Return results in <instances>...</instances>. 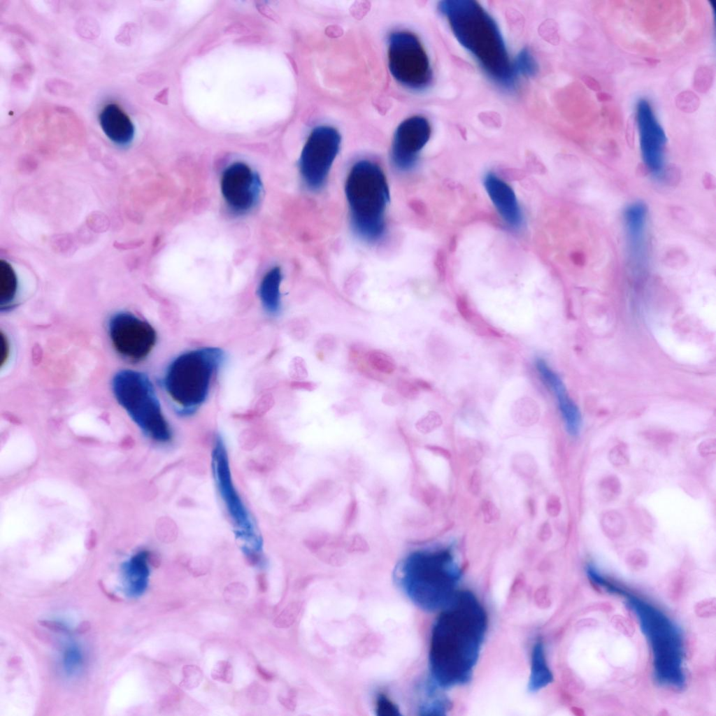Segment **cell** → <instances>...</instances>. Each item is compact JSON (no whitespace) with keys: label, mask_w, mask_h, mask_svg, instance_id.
I'll use <instances>...</instances> for the list:
<instances>
[{"label":"cell","mask_w":716,"mask_h":716,"mask_svg":"<svg viewBox=\"0 0 716 716\" xmlns=\"http://www.w3.org/2000/svg\"><path fill=\"white\" fill-rule=\"evenodd\" d=\"M84 657L82 650L76 643H69L62 654V669L66 676L78 675L83 665Z\"/></svg>","instance_id":"603a6c76"},{"label":"cell","mask_w":716,"mask_h":716,"mask_svg":"<svg viewBox=\"0 0 716 716\" xmlns=\"http://www.w3.org/2000/svg\"><path fill=\"white\" fill-rule=\"evenodd\" d=\"M341 136L330 126H318L311 131L299 158V170L306 185L311 189L324 183L339 151Z\"/></svg>","instance_id":"30bf717a"},{"label":"cell","mask_w":716,"mask_h":716,"mask_svg":"<svg viewBox=\"0 0 716 716\" xmlns=\"http://www.w3.org/2000/svg\"><path fill=\"white\" fill-rule=\"evenodd\" d=\"M10 345L7 337L1 332L0 334V364L3 366L7 361L10 354Z\"/></svg>","instance_id":"e575fe53"},{"label":"cell","mask_w":716,"mask_h":716,"mask_svg":"<svg viewBox=\"0 0 716 716\" xmlns=\"http://www.w3.org/2000/svg\"><path fill=\"white\" fill-rule=\"evenodd\" d=\"M345 192L355 231L368 241L379 239L384 233L390 198L381 168L368 160L356 162L347 177Z\"/></svg>","instance_id":"8992f818"},{"label":"cell","mask_w":716,"mask_h":716,"mask_svg":"<svg viewBox=\"0 0 716 716\" xmlns=\"http://www.w3.org/2000/svg\"><path fill=\"white\" fill-rule=\"evenodd\" d=\"M108 334L115 350L124 358L138 362L146 358L157 341V333L147 321L125 311L108 322Z\"/></svg>","instance_id":"8fae6325"},{"label":"cell","mask_w":716,"mask_h":716,"mask_svg":"<svg viewBox=\"0 0 716 716\" xmlns=\"http://www.w3.org/2000/svg\"><path fill=\"white\" fill-rule=\"evenodd\" d=\"M262 185L259 175L248 164L234 162L223 171L220 189L228 207L235 213L251 210L260 198Z\"/></svg>","instance_id":"7c38bea8"},{"label":"cell","mask_w":716,"mask_h":716,"mask_svg":"<svg viewBox=\"0 0 716 716\" xmlns=\"http://www.w3.org/2000/svg\"><path fill=\"white\" fill-rule=\"evenodd\" d=\"M675 106L681 111L691 113L696 111L700 106V99L692 91H684L675 97Z\"/></svg>","instance_id":"4316f807"},{"label":"cell","mask_w":716,"mask_h":716,"mask_svg":"<svg viewBox=\"0 0 716 716\" xmlns=\"http://www.w3.org/2000/svg\"><path fill=\"white\" fill-rule=\"evenodd\" d=\"M482 509L483 515L486 521L491 522L492 520H494L497 517V511L492 503L486 501L482 506Z\"/></svg>","instance_id":"d590c367"},{"label":"cell","mask_w":716,"mask_h":716,"mask_svg":"<svg viewBox=\"0 0 716 716\" xmlns=\"http://www.w3.org/2000/svg\"><path fill=\"white\" fill-rule=\"evenodd\" d=\"M375 714L378 716H400L397 705L384 694H379L375 701Z\"/></svg>","instance_id":"83f0119b"},{"label":"cell","mask_w":716,"mask_h":716,"mask_svg":"<svg viewBox=\"0 0 716 716\" xmlns=\"http://www.w3.org/2000/svg\"><path fill=\"white\" fill-rule=\"evenodd\" d=\"M484 186L504 222L513 228H519L522 223V214L512 187L493 173H488L485 176Z\"/></svg>","instance_id":"2e32d148"},{"label":"cell","mask_w":716,"mask_h":716,"mask_svg":"<svg viewBox=\"0 0 716 716\" xmlns=\"http://www.w3.org/2000/svg\"><path fill=\"white\" fill-rule=\"evenodd\" d=\"M150 554L147 550H140L121 566L124 590L129 597H138L143 594L150 575Z\"/></svg>","instance_id":"ac0fdd59"},{"label":"cell","mask_w":716,"mask_h":716,"mask_svg":"<svg viewBox=\"0 0 716 716\" xmlns=\"http://www.w3.org/2000/svg\"><path fill=\"white\" fill-rule=\"evenodd\" d=\"M430 136L431 127L425 117L415 115L403 121L396 129L392 145L394 164L400 170L412 168Z\"/></svg>","instance_id":"4fadbf2b"},{"label":"cell","mask_w":716,"mask_h":716,"mask_svg":"<svg viewBox=\"0 0 716 716\" xmlns=\"http://www.w3.org/2000/svg\"><path fill=\"white\" fill-rule=\"evenodd\" d=\"M714 79L713 70L708 66H700L694 73L693 87L700 93L707 92L711 87Z\"/></svg>","instance_id":"484cf974"},{"label":"cell","mask_w":716,"mask_h":716,"mask_svg":"<svg viewBox=\"0 0 716 716\" xmlns=\"http://www.w3.org/2000/svg\"><path fill=\"white\" fill-rule=\"evenodd\" d=\"M558 503L555 498L551 497L547 504V510L550 515H555L558 513Z\"/></svg>","instance_id":"74e56055"},{"label":"cell","mask_w":716,"mask_h":716,"mask_svg":"<svg viewBox=\"0 0 716 716\" xmlns=\"http://www.w3.org/2000/svg\"><path fill=\"white\" fill-rule=\"evenodd\" d=\"M298 386L308 391H314L317 388V384L313 381H304L298 383Z\"/></svg>","instance_id":"ab89813d"},{"label":"cell","mask_w":716,"mask_h":716,"mask_svg":"<svg viewBox=\"0 0 716 716\" xmlns=\"http://www.w3.org/2000/svg\"><path fill=\"white\" fill-rule=\"evenodd\" d=\"M112 389L119 404L145 436L160 443L172 439L171 427L148 375L133 370L120 371L113 378Z\"/></svg>","instance_id":"52a82bcc"},{"label":"cell","mask_w":716,"mask_h":716,"mask_svg":"<svg viewBox=\"0 0 716 716\" xmlns=\"http://www.w3.org/2000/svg\"><path fill=\"white\" fill-rule=\"evenodd\" d=\"M515 76H534L538 71L537 62L532 53L527 48L520 50L512 62Z\"/></svg>","instance_id":"d4e9b609"},{"label":"cell","mask_w":716,"mask_h":716,"mask_svg":"<svg viewBox=\"0 0 716 716\" xmlns=\"http://www.w3.org/2000/svg\"><path fill=\"white\" fill-rule=\"evenodd\" d=\"M487 624L486 611L475 594L459 591L432 626L429 666L434 684L445 689L470 682Z\"/></svg>","instance_id":"6da1fadb"},{"label":"cell","mask_w":716,"mask_h":716,"mask_svg":"<svg viewBox=\"0 0 716 716\" xmlns=\"http://www.w3.org/2000/svg\"><path fill=\"white\" fill-rule=\"evenodd\" d=\"M550 527L547 524L542 525L539 531V538L542 540L547 538V536L550 535Z\"/></svg>","instance_id":"7bdbcfd3"},{"label":"cell","mask_w":716,"mask_h":716,"mask_svg":"<svg viewBox=\"0 0 716 716\" xmlns=\"http://www.w3.org/2000/svg\"><path fill=\"white\" fill-rule=\"evenodd\" d=\"M364 357L370 367L380 373L391 375L396 369L394 358L381 350H371L366 352Z\"/></svg>","instance_id":"cb8c5ba5"},{"label":"cell","mask_w":716,"mask_h":716,"mask_svg":"<svg viewBox=\"0 0 716 716\" xmlns=\"http://www.w3.org/2000/svg\"><path fill=\"white\" fill-rule=\"evenodd\" d=\"M225 359L221 348L203 347L184 352L170 362L162 384L177 415L190 417L202 406Z\"/></svg>","instance_id":"5b68a950"},{"label":"cell","mask_w":716,"mask_h":716,"mask_svg":"<svg viewBox=\"0 0 716 716\" xmlns=\"http://www.w3.org/2000/svg\"><path fill=\"white\" fill-rule=\"evenodd\" d=\"M441 689L431 680L427 682L424 688V700L419 705L420 715H444L449 710L451 703L444 695L440 694Z\"/></svg>","instance_id":"44dd1931"},{"label":"cell","mask_w":716,"mask_h":716,"mask_svg":"<svg viewBox=\"0 0 716 716\" xmlns=\"http://www.w3.org/2000/svg\"><path fill=\"white\" fill-rule=\"evenodd\" d=\"M585 573L594 586L623 598L635 615L650 649L655 683L662 687L682 690L687 683L686 652L680 626L652 603L606 577L594 564H587Z\"/></svg>","instance_id":"7a4b0ae2"},{"label":"cell","mask_w":716,"mask_h":716,"mask_svg":"<svg viewBox=\"0 0 716 716\" xmlns=\"http://www.w3.org/2000/svg\"><path fill=\"white\" fill-rule=\"evenodd\" d=\"M282 278L280 268L275 266L265 273L258 287L257 293L262 306L271 315H276L281 308Z\"/></svg>","instance_id":"d6986e66"},{"label":"cell","mask_w":716,"mask_h":716,"mask_svg":"<svg viewBox=\"0 0 716 716\" xmlns=\"http://www.w3.org/2000/svg\"><path fill=\"white\" fill-rule=\"evenodd\" d=\"M553 675L547 663L543 642L538 640L532 647L528 689L536 692L552 683Z\"/></svg>","instance_id":"ffe728a7"},{"label":"cell","mask_w":716,"mask_h":716,"mask_svg":"<svg viewBox=\"0 0 716 716\" xmlns=\"http://www.w3.org/2000/svg\"><path fill=\"white\" fill-rule=\"evenodd\" d=\"M258 588L261 592H265L267 589V582L264 575H259L257 577Z\"/></svg>","instance_id":"60d3db41"},{"label":"cell","mask_w":716,"mask_h":716,"mask_svg":"<svg viewBox=\"0 0 716 716\" xmlns=\"http://www.w3.org/2000/svg\"><path fill=\"white\" fill-rule=\"evenodd\" d=\"M440 416L434 411H429L416 423V427L422 432H428L440 425Z\"/></svg>","instance_id":"4dcf8cb0"},{"label":"cell","mask_w":716,"mask_h":716,"mask_svg":"<svg viewBox=\"0 0 716 716\" xmlns=\"http://www.w3.org/2000/svg\"><path fill=\"white\" fill-rule=\"evenodd\" d=\"M636 125V115L635 113H631L626 120L625 128L626 140L630 146H633L634 145Z\"/></svg>","instance_id":"d6a6232c"},{"label":"cell","mask_w":716,"mask_h":716,"mask_svg":"<svg viewBox=\"0 0 716 716\" xmlns=\"http://www.w3.org/2000/svg\"><path fill=\"white\" fill-rule=\"evenodd\" d=\"M420 389L415 381L400 379L396 382L398 393L405 399H415L420 394Z\"/></svg>","instance_id":"f1b7e54d"},{"label":"cell","mask_w":716,"mask_h":716,"mask_svg":"<svg viewBox=\"0 0 716 716\" xmlns=\"http://www.w3.org/2000/svg\"><path fill=\"white\" fill-rule=\"evenodd\" d=\"M211 676L220 682H231L233 678L231 664L225 661H219L212 670Z\"/></svg>","instance_id":"f546056e"},{"label":"cell","mask_w":716,"mask_h":716,"mask_svg":"<svg viewBox=\"0 0 716 716\" xmlns=\"http://www.w3.org/2000/svg\"><path fill=\"white\" fill-rule=\"evenodd\" d=\"M596 96L600 102H608L613 99V96L610 94L603 92H596Z\"/></svg>","instance_id":"b9f144b4"},{"label":"cell","mask_w":716,"mask_h":716,"mask_svg":"<svg viewBox=\"0 0 716 716\" xmlns=\"http://www.w3.org/2000/svg\"><path fill=\"white\" fill-rule=\"evenodd\" d=\"M99 120L102 131L115 144L124 146L133 141L134 125L117 104H107L101 111Z\"/></svg>","instance_id":"e0dca14e"},{"label":"cell","mask_w":716,"mask_h":716,"mask_svg":"<svg viewBox=\"0 0 716 716\" xmlns=\"http://www.w3.org/2000/svg\"><path fill=\"white\" fill-rule=\"evenodd\" d=\"M18 289L16 273L11 265L6 261L0 262V304L1 308H7L15 300Z\"/></svg>","instance_id":"7402d4cb"},{"label":"cell","mask_w":716,"mask_h":716,"mask_svg":"<svg viewBox=\"0 0 716 716\" xmlns=\"http://www.w3.org/2000/svg\"><path fill=\"white\" fill-rule=\"evenodd\" d=\"M201 678V673L199 668L194 666H186L184 670V680L182 685L185 687H194L199 684Z\"/></svg>","instance_id":"1f68e13d"},{"label":"cell","mask_w":716,"mask_h":716,"mask_svg":"<svg viewBox=\"0 0 716 716\" xmlns=\"http://www.w3.org/2000/svg\"><path fill=\"white\" fill-rule=\"evenodd\" d=\"M388 62L393 77L409 89H424L432 80L427 54L418 38L411 32L398 31L390 35Z\"/></svg>","instance_id":"9c48e42d"},{"label":"cell","mask_w":716,"mask_h":716,"mask_svg":"<svg viewBox=\"0 0 716 716\" xmlns=\"http://www.w3.org/2000/svg\"><path fill=\"white\" fill-rule=\"evenodd\" d=\"M257 671L264 680L270 681L273 678V674L261 666H257Z\"/></svg>","instance_id":"f35d334b"},{"label":"cell","mask_w":716,"mask_h":716,"mask_svg":"<svg viewBox=\"0 0 716 716\" xmlns=\"http://www.w3.org/2000/svg\"><path fill=\"white\" fill-rule=\"evenodd\" d=\"M644 59L645 60V62L647 63H648L650 65H652V66L653 65H656L657 64L660 62L659 59H654V58H651V57H645Z\"/></svg>","instance_id":"ee69618b"},{"label":"cell","mask_w":716,"mask_h":716,"mask_svg":"<svg viewBox=\"0 0 716 716\" xmlns=\"http://www.w3.org/2000/svg\"><path fill=\"white\" fill-rule=\"evenodd\" d=\"M249 694L251 700H252L255 703H260L262 700H266L267 699L266 691L264 687L258 685H254V686L250 689Z\"/></svg>","instance_id":"836d02e7"},{"label":"cell","mask_w":716,"mask_h":716,"mask_svg":"<svg viewBox=\"0 0 716 716\" xmlns=\"http://www.w3.org/2000/svg\"><path fill=\"white\" fill-rule=\"evenodd\" d=\"M438 7L458 42L489 76L502 87L512 89L515 79L512 63L492 16L473 0H443Z\"/></svg>","instance_id":"3957f363"},{"label":"cell","mask_w":716,"mask_h":716,"mask_svg":"<svg viewBox=\"0 0 716 716\" xmlns=\"http://www.w3.org/2000/svg\"><path fill=\"white\" fill-rule=\"evenodd\" d=\"M647 208L642 201L633 202L624 210L628 258L636 273L642 272L647 264Z\"/></svg>","instance_id":"5bb4252c"},{"label":"cell","mask_w":716,"mask_h":716,"mask_svg":"<svg viewBox=\"0 0 716 716\" xmlns=\"http://www.w3.org/2000/svg\"><path fill=\"white\" fill-rule=\"evenodd\" d=\"M211 471L236 539L248 561L255 564L262 550L263 538L234 483L227 447L219 434L215 436L212 448Z\"/></svg>","instance_id":"ba28073f"},{"label":"cell","mask_w":716,"mask_h":716,"mask_svg":"<svg viewBox=\"0 0 716 716\" xmlns=\"http://www.w3.org/2000/svg\"><path fill=\"white\" fill-rule=\"evenodd\" d=\"M585 85L591 90L599 92L601 90V86L599 81L589 75H584L582 78Z\"/></svg>","instance_id":"8d00e7d4"},{"label":"cell","mask_w":716,"mask_h":716,"mask_svg":"<svg viewBox=\"0 0 716 716\" xmlns=\"http://www.w3.org/2000/svg\"><path fill=\"white\" fill-rule=\"evenodd\" d=\"M535 366L543 383L555 396L566 432L572 437L578 436L582 428L581 412L569 396L562 380L541 357L536 359Z\"/></svg>","instance_id":"9a60e30c"},{"label":"cell","mask_w":716,"mask_h":716,"mask_svg":"<svg viewBox=\"0 0 716 716\" xmlns=\"http://www.w3.org/2000/svg\"><path fill=\"white\" fill-rule=\"evenodd\" d=\"M462 570L450 549L419 550L398 565L394 578L406 596L427 612L442 610L453 600Z\"/></svg>","instance_id":"277c9868"}]
</instances>
